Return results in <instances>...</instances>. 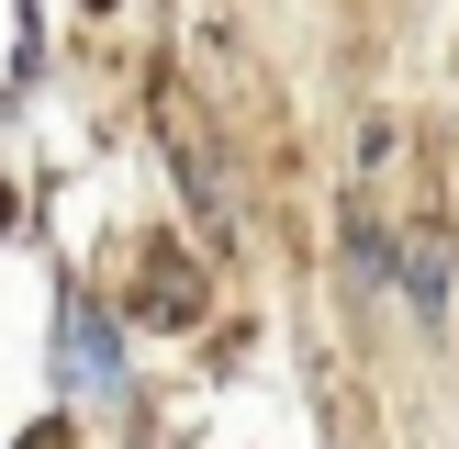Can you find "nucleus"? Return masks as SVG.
Wrapping results in <instances>:
<instances>
[{
	"mask_svg": "<svg viewBox=\"0 0 459 449\" xmlns=\"http://www.w3.org/2000/svg\"><path fill=\"white\" fill-rule=\"evenodd\" d=\"M56 371L79 382V393H124V348H112L101 314H67V326H56Z\"/></svg>",
	"mask_w": 459,
	"mask_h": 449,
	"instance_id": "1",
	"label": "nucleus"
},
{
	"mask_svg": "<svg viewBox=\"0 0 459 449\" xmlns=\"http://www.w3.org/2000/svg\"><path fill=\"white\" fill-rule=\"evenodd\" d=\"M403 292H415V314H426V326H448V247H437V236H415V247H403Z\"/></svg>",
	"mask_w": 459,
	"mask_h": 449,
	"instance_id": "2",
	"label": "nucleus"
}]
</instances>
